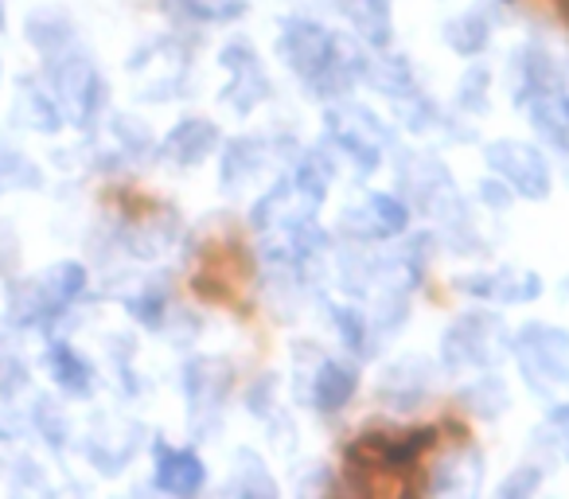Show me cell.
<instances>
[{
	"instance_id": "6da1fadb",
	"label": "cell",
	"mask_w": 569,
	"mask_h": 499,
	"mask_svg": "<svg viewBox=\"0 0 569 499\" xmlns=\"http://www.w3.org/2000/svg\"><path fill=\"white\" fill-rule=\"evenodd\" d=\"M515 356H519L522 375H527L535 390L550 395L553 387H566L569 382V336L558 332V328H522Z\"/></svg>"
},
{
	"instance_id": "7a4b0ae2",
	"label": "cell",
	"mask_w": 569,
	"mask_h": 499,
	"mask_svg": "<svg viewBox=\"0 0 569 499\" xmlns=\"http://www.w3.org/2000/svg\"><path fill=\"white\" fill-rule=\"evenodd\" d=\"M488 160H491V168H496V172L511 183V188L522 191V196L538 199V196H546V188H550L546 160L538 157L535 149H527V144L499 141V144H491V149H488Z\"/></svg>"
},
{
	"instance_id": "3957f363",
	"label": "cell",
	"mask_w": 569,
	"mask_h": 499,
	"mask_svg": "<svg viewBox=\"0 0 569 499\" xmlns=\"http://www.w3.org/2000/svg\"><path fill=\"white\" fill-rule=\"evenodd\" d=\"M332 48H336V40H328L317 24H289V32H284V40H281V56L309 82L325 71V63L332 59Z\"/></svg>"
},
{
	"instance_id": "277c9868",
	"label": "cell",
	"mask_w": 569,
	"mask_h": 499,
	"mask_svg": "<svg viewBox=\"0 0 569 499\" xmlns=\"http://www.w3.org/2000/svg\"><path fill=\"white\" fill-rule=\"evenodd\" d=\"M157 483L172 496H191L203 483V460L183 449H160L157 457Z\"/></svg>"
},
{
	"instance_id": "5b68a950",
	"label": "cell",
	"mask_w": 569,
	"mask_h": 499,
	"mask_svg": "<svg viewBox=\"0 0 569 499\" xmlns=\"http://www.w3.org/2000/svg\"><path fill=\"white\" fill-rule=\"evenodd\" d=\"M340 12L363 40L382 43L390 32V9L387 0H340Z\"/></svg>"
},
{
	"instance_id": "8992f818",
	"label": "cell",
	"mask_w": 569,
	"mask_h": 499,
	"mask_svg": "<svg viewBox=\"0 0 569 499\" xmlns=\"http://www.w3.org/2000/svg\"><path fill=\"white\" fill-rule=\"evenodd\" d=\"M351 214H359V219H371V222H363V227H359V234H367V238H390V234H398V230L406 227V207L398 203L395 196L367 199L363 211H351Z\"/></svg>"
},
{
	"instance_id": "52a82bcc",
	"label": "cell",
	"mask_w": 569,
	"mask_h": 499,
	"mask_svg": "<svg viewBox=\"0 0 569 499\" xmlns=\"http://www.w3.org/2000/svg\"><path fill=\"white\" fill-rule=\"evenodd\" d=\"M82 286H87L82 266L67 262V266H59V270H51V278L40 286V312H59L63 305H71L74 297L82 293Z\"/></svg>"
},
{
	"instance_id": "ba28073f",
	"label": "cell",
	"mask_w": 569,
	"mask_h": 499,
	"mask_svg": "<svg viewBox=\"0 0 569 499\" xmlns=\"http://www.w3.org/2000/svg\"><path fill=\"white\" fill-rule=\"evenodd\" d=\"M211 144H214V126H207V121H183V126L168 137V152H172L176 160H183V164L199 160Z\"/></svg>"
},
{
	"instance_id": "9c48e42d",
	"label": "cell",
	"mask_w": 569,
	"mask_h": 499,
	"mask_svg": "<svg viewBox=\"0 0 569 499\" xmlns=\"http://www.w3.org/2000/svg\"><path fill=\"white\" fill-rule=\"evenodd\" d=\"M356 390V375L348 367H336V363H325L317 375V402L320 410H340L343 402L351 398Z\"/></svg>"
},
{
	"instance_id": "30bf717a",
	"label": "cell",
	"mask_w": 569,
	"mask_h": 499,
	"mask_svg": "<svg viewBox=\"0 0 569 499\" xmlns=\"http://www.w3.org/2000/svg\"><path fill=\"white\" fill-rule=\"evenodd\" d=\"M48 359H51V371H56V379L63 382L71 395H87V390H90V367L82 363V359L74 356L67 343H56Z\"/></svg>"
},
{
	"instance_id": "8fae6325",
	"label": "cell",
	"mask_w": 569,
	"mask_h": 499,
	"mask_svg": "<svg viewBox=\"0 0 569 499\" xmlns=\"http://www.w3.org/2000/svg\"><path fill=\"white\" fill-rule=\"evenodd\" d=\"M468 289L480 297H491V301H530L538 293V281L527 278L522 286H515L511 273H499V278H476Z\"/></svg>"
},
{
	"instance_id": "7c38bea8",
	"label": "cell",
	"mask_w": 569,
	"mask_h": 499,
	"mask_svg": "<svg viewBox=\"0 0 569 499\" xmlns=\"http://www.w3.org/2000/svg\"><path fill=\"white\" fill-rule=\"evenodd\" d=\"M445 36H449V43L460 56H472V51H480L483 43H488V20H483L480 12H468V17L452 20Z\"/></svg>"
},
{
	"instance_id": "4fadbf2b",
	"label": "cell",
	"mask_w": 569,
	"mask_h": 499,
	"mask_svg": "<svg viewBox=\"0 0 569 499\" xmlns=\"http://www.w3.org/2000/svg\"><path fill=\"white\" fill-rule=\"evenodd\" d=\"M246 152H250V141H234V144H230L227 164H222V180H227V183L246 180V176H250L253 168L261 164V157H246Z\"/></svg>"
},
{
	"instance_id": "5bb4252c",
	"label": "cell",
	"mask_w": 569,
	"mask_h": 499,
	"mask_svg": "<svg viewBox=\"0 0 569 499\" xmlns=\"http://www.w3.org/2000/svg\"><path fill=\"white\" fill-rule=\"evenodd\" d=\"M336 320L343 325V336H348L351 348H356V343H363V328H359V320H351V312H348V309L336 312Z\"/></svg>"
},
{
	"instance_id": "9a60e30c",
	"label": "cell",
	"mask_w": 569,
	"mask_h": 499,
	"mask_svg": "<svg viewBox=\"0 0 569 499\" xmlns=\"http://www.w3.org/2000/svg\"><path fill=\"white\" fill-rule=\"evenodd\" d=\"M553 426H558L561 449H566V457H569V406H558V410H553Z\"/></svg>"
},
{
	"instance_id": "2e32d148",
	"label": "cell",
	"mask_w": 569,
	"mask_h": 499,
	"mask_svg": "<svg viewBox=\"0 0 569 499\" xmlns=\"http://www.w3.org/2000/svg\"><path fill=\"white\" fill-rule=\"evenodd\" d=\"M0 24H4V12H0Z\"/></svg>"
}]
</instances>
